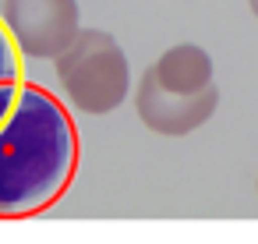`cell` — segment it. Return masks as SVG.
I'll use <instances>...</instances> for the list:
<instances>
[{"mask_svg":"<svg viewBox=\"0 0 258 244\" xmlns=\"http://www.w3.org/2000/svg\"><path fill=\"white\" fill-rule=\"evenodd\" d=\"M78 128L68 106L22 78L11 110L0 117V219L53 209L78 173Z\"/></svg>","mask_w":258,"mask_h":244,"instance_id":"obj_1","label":"cell"},{"mask_svg":"<svg viewBox=\"0 0 258 244\" xmlns=\"http://www.w3.org/2000/svg\"><path fill=\"white\" fill-rule=\"evenodd\" d=\"M64 99L89 117L113 113L131 92V64L124 46L103 29H78V36L53 57Z\"/></svg>","mask_w":258,"mask_h":244,"instance_id":"obj_2","label":"cell"},{"mask_svg":"<svg viewBox=\"0 0 258 244\" xmlns=\"http://www.w3.org/2000/svg\"><path fill=\"white\" fill-rule=\"evenodd\" d=\"M0 22L22 57L53 60L82 29L78 0H0Z\"/></svg>","mask_w":258,"mask_h":244,"instance_id":"obj_3","label":"cell"},{"mask_svg":"<svg viewBox=\"0 0 258 244\" xmlns=\"http://www.w3.org/2000/svg\"><path fill=\"white\" fill-rule=\"evenodd\" d=\"M216 110H219V89H216V85H209L205 92H195V96H177V92L159 89L149 71L138 78V89H135V113H138V120H142L149 131H156V135L184 138V135L198 131L202 124H209Z\"/></svg>","mask_w":258,"mask_h":244,"instance_id":"obj_4","label":"cell"},{"mask_svg":"<svg viewBox=\"0 0 258 244\" xmlns=\"http://www.w3.org/2000/svg\"><path fill=\"white\" fill-rule=\"evenodd\" d=\"M145 71L156 78L159 89L177 92V96H195V92H205L209 85H216L212 57L198 43H177V46L163 50Z\"/></svg>","mask_w":258,"mask_h":244,"instance_id":"obj_5","label":"cell"},{"mask_svg":"<svg viewBox=\"0 0 258 244\" xmlns=\"http://www.w3.org/2000/svg\"><path fill=\"white\" fill-rule=\"evenodd\" d=\"M4 82H22V53L11 39V32L0 22V85Z\"/></svg>","mask_w":258,"mask_h":244,"instance_id":"obj_6","label":"cell"},{"mask_svg":"<svg viewBox=\"0 0 258 244\" xmlns=\"http://www.w3.org/2000/svg\"><path fill=\"white\" fill-rule=\"evenodd\" d=\"M247 8H251V15L258 18V0H247Z\"/></svg>","mask_w":258,"mask_h":244,"instance_id":"obj_7","label":"cell"},{"mask_svg":"<svg viewBox=\"0 0 258 244\" xmlns=\"http://www.w3.org/2000/svg\"><path fill=\"white\" fill-rule=\"evenodd\" d=\"M254 191H258V177H254Z\"/></svg>","mask_w":258,"mask_h":244,"instance_id":"obj_8","label":"cell"}]
</instances>
